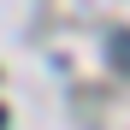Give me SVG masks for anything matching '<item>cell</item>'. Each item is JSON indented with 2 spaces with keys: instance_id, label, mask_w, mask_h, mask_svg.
<instances>
[{
  "instance_id": "6da1fadb",
  "label": "cell",
  "mask_w": 130,
  "mask_h": 130,
  "mask_svg": "<svg viewBox=\"0 0 130 130\" xmlns=\"http://www.w3.org/2000/svg\"><path fill=\"white\" fill-rule=\"evenodd\" d=\"M0 130H6V112H0Z\"/></svg>"
}]
</instances>
